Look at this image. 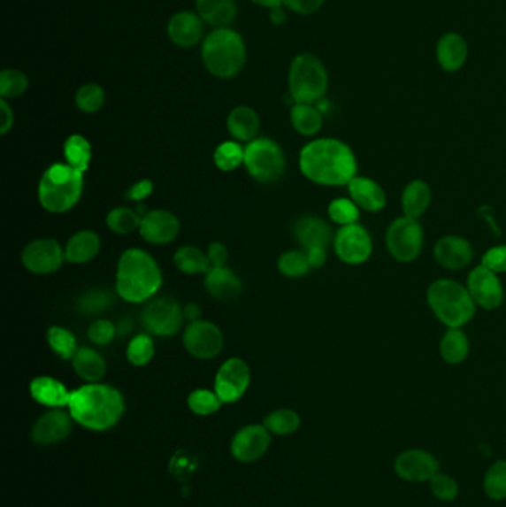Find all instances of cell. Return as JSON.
I'll list each match as a JSON object with an SVG mask.
<instances>
[{
  "mask_svg": "<svg viewBox=\"0 0 506 507\" xmlns=\"http://www.w3.org/2000/svg\"><path fill=\"white\" fill-rule=\"evenodd\" d=\"M263 426L273 434H291L300 427V417L288 408H281L267 414Z\"/></svg>",
  "mask_w": 506,
  "mask_h": 507,
  "instance_id": "obj_39",
  "label": "cell"
},
{
  "mask_svg": "<svg viewBox=\"0 0 506 507\" xmlns=\"http://www.w3.org/2000/svg\"><path fill=\"white\" fill-rule=\"evenodd\" d=\"M183 344L190 357L201 361H210L223 352L225 337L216 324L199 319L190 322L184 329Z\"/></svg>",
  "mask_w": 506,
  "mask_h": 507,
  "instance_id": "obj_11",
  "label": "cell"
},
{
  "mask_svg": "<svg viewBox=\"0 0 506 507\" xmlns=\"http://www.w3.org/2000/svg\"><path fill=\"white\" fill-rule=\"evenodd\" d=\"M65 261V248L52 238L34 239L21 252V263L34 274L56 273Z\"/></svg>",
  "mask_w": 506,
  "mask_h": 507,
  "instance_id": "obj_13",
  "label": "cell"
},
{
  "mask_svg": "<svg viewBox=\"0 0 506 507\" xmlns=\"http://www.w3.org/2000/svg\"><path fill=\"white\" fill-rule=\"evenodd\" d=\"M310 269L306 252L287 251L278 258V270L286 278H302Z\"/></svg>",
  "mask_w": 506,
  "mask_h": 507,
  "instance_id": "obj_45",
  "label": "cell"
},
{
  "mask_svg": "<svg viewBox=\"0 0 506 507\" xmlns=\"http://www.w3.org/2000/svg\"><path fill=\"white\" fill-rule=\"evenodd\" d=\"M244 166L260 183H273L286 171V155L281 146L271 138H254L245 147Z\"/></svg>",
  "mask_w": 506,
  "mask_h": 507,
  "instance_id": "obj_8",
  "label": "cell"
},
{
  "mask_svg": "<svg viewBox=\"0 0 506 507\" xmlns=\"http://www.w3.org/2000/svg\"><path fill=\"white\" fill-rule=\"evenodd\" d=\"M85 186L83 173L69 164H52L42 174L37 197L43 210L51 214H65L80 201Z\"/></svg>",
  "mask_w": 506,
  "mask_h": 507,
  "instance_id": "obj_4",
  "label": "cell"
},
{
  "mask_svg": "<svg viewBox=\"0 0 506 507\" xmlns=\"http://www.w3.org/2000/svg\"><path fill=\"white\" fill-rule=\"evenodd\" d=\"M102 250V241L92 230H79L72 234L65 247V261L73 265H85L94 260Z\"/></svg>",
  "mask_w": 506,
  "mask_h": 507,
  "instance_id": "obj_27",
  "label": "cell"
},
{
  "mask_svg": "<svg viewBox=\"0 0 506 507\" xmlns=\"http://www.w3.org/2000/svg\"><path fill=\"white\" fill-rule=\"evenodd\" d=\"M174 265L180 272L186 274L207 273L211 269L207 252L192 245L180 247L174 254Z\"/></svg>",
  "mask_w": 506,
  "mask_h": 507,
  "instance_id": "obj_34",
  "label": "cell"
},
{
  "mask_svg": "<svg viewBox=\"0 0 506 507\" xmlns=\"http://www.w3.org/2000/svg\"><path fill=\"white\" fill-rule=\"evenodd\" d=\"M74 103L83 113H97L106 103V92L98 83H85L76 92Z\"/></svg>",
  "mask_w": 506,
  "mask_h": 507,
  "instance_id": "obj_42",
  "label": "cell"
},
{
  "mask_svg": "<svg viewBox=\"0 0 506 507\" xmlns=\"http://www.w3.org/2000/svg\"><path fill=\"white\" fill-rule=\"evenodd\" d=\"M28 89L27 74L21 70L5 69L0 73V96L4 100L19 98Z\"/></svg>",
  "mask_w": 506,
  "mask_h": 507,
  "instance_id": "obj_44",
  "label": "cell"
},
{
  "mask_svg": "<svg viewBox=\"0 0 506 507\" xmlns=\"http://www.w3.org/2000/svg\"><path fill=\"white\" fill-rule=\"evenodd\" d=\"M162 270L149 252L129 248L122 252L116 267V293L125 302L148 303L161 289Z\"/></svg>",
  "mask_w": 506,
  "mask_h": 507,
  "instance_id": "obj_3",
  "label": "cell"
},
{
  "mask_svg": "<svg viewBox=\"0 0 506 507\" xmlns=\"http://www.w3.org/2000/svg\"><path fill=\"white\" fill-rule=\"evenodd\" d=\"M484 491L488 498L501 502L506 498V460H497L484 475Z\"/></svg>",
  "mask_w": 506,
  "mask_h": 507,
  "instance_id": "obj_41",
  "label": "cell"
},
{
  "mask_svg": "<svg viewBox=\"0 0 506 507\" xmlns=\"http://www.w3.org/2000/svg\"><path fill=\"white\" fill-rule=\"evenodd\" d=\"M118 334V326L111 320L97 319L94 320L88 328V338L96 346H107L115 340Z\"/></svg>",
  "mask_w": 506,
  "mask_h": 507,
  "instance_id": "obj_49",
  "label": "cell"
},
{
  "mask_svg": "<svg viewBox=\"0 0 506 507\" xmlns=\"http://www.w3.org/2000/svg\"><path fill=\"white\" fill-rule=\"evenodd\" d=\"M201 57L208 73L218 79H232L244 67L247 48L234 28H214L203 41Z\"/></svg>",
  "mask_w": 506,
  "mask_h": 507,
  "instance_id": "obj_5",
  "label": "cell"
},
{
  "mask_svg": "<svg viewBox=\"0 0 506 507\" xmlns=\"http://www.w3.org/2000/svg\"><path fill=\"white\" fill-rule=\"evenodd\" d=\"M300 171L319 186H348L356 177V159L348 144L336 138H317L302 149Z\"/></svg>",
  "mask_w": 506,
  "mask_h": 507,
  "instance_id": "obj_1",
  "label": "cell"
},
{
  "mask_svg": "<svg viewBox=\"0 0 506 507\" xmlns=\"http://www.w3.org/2000/svg\"><path fill=\"white\" fill-rule=\"evenodd\" d=\"M433 256L444 269L457 270L470 265L474 251L466 239L460 236H446L438 241L433 250Z\"/></svg>",
  "mask_w": 506,
  "mask_h": 507,
  "instance_id": "obj_22",
  "label": "cell"
},
{
  "mask_svg": "<svg viewBox=\"0 0 506 507\" xmlns=\"http://www.w3.org/2000/svg\"><path fill=\"white\" fill-rule=\"evenodd\" d=\"M171 473L179 480H189L196 469V460L190 454L180 451L171 460Z\"/></svg>",
  "mask_w": 506,
  "mask_h": 507,
  "instance_id": "obj_50",
  "label": "cell"
},
{
  "mask_svg": "<svg viewBox=\"0 0 506 507\" xmlns=\"http://www.w3.org/2000/svg\"><path fill=\"white\" fill-rule=\"evenodd\" d=\"M170 41L180 48H194L203 41V21L198 14L181 11L171 17L166 26Z\"/></svg>",
  "mask_w": 506,
  "mask_h": 507,
  "instance_id": "obj_20",
  "label": "cell"
},
{
  "mask_svg": "<svg viewBox=\"0 0 506 507\" xmlns=\"http://www.w3.org/2000/svg\"><path fill=\"white\" fill-rule=\"evenodd\" d=\"M328 215L334 223L341 224L343 227V226H349L358 221L359 210L352 199L339 197L328 205Z\"/></svg>",
  "mask_w": 506,
  "mask_h": 507,
  "instance_id": "obj_47",
  "label": "cell"
},
{
  "mask_svg": "<svg viewBox=\"0 0 506 507\" xmlns=\"http://www.w3.org/2000/svg\"><path fill=\"white\" fill-rule=\"evenodd\" d=\"M326 0H284V6L295 14L310 15L321 10Z\"/></svg>",
  "mask_w": 506,
  "mask_h": 507,
  "instance_id": "obj_52",
  "label": "cell"
},
{
  "mask_svg": "<svg viewBox=\"0 0 506 507\" xmlns=\"http://www.w3.org/2000/svg\"><path fill=\"white\" fill-rule=\"evenodd\" d=\"M63 155H65V164H69L70 166H73L74 169L85 174L91 165V142L80 134H73L65 140Z\"/></svg>",
  "mask_w": 506,
  "mask_h": 507,
  "instance_id": "obj_33",
  "label": "cell"
},
{
  "mask_svg": "<svg viewBox=\"0 0 506 507\" xmlns=\"http://www.w3.org/2000/svg\"><path fill=\"white\" fill-rule=\"evenodd\" d=\"M251 383V371L244 359L230 357L221 364L214 379V390L223 403H238Z\"/></svg>",
  "mask_w": 506,
  "mask_h": 507,
  "instance_id": "obj_12",
  "label": "cell"
},
{
  "mask_svg": "<svg viewBox=\"0 0 506 507\" xmlns=\"http://www.w3.org/2000/svg\"><path fill=\"white\" fill-rule=\"evenodd\" d=\"M483 265L494 273H506V245L490 248L484 254Z\"/></svg>",
  "mask_w": 506,
  "mask_h": 507,
  "instance_id": "obj_51",
  "label": "cell"
},
{
  "mask_svg": "<svg viewBox=\"0 0 506 507\" xmlns=\"http://www.w3.org/2000/svg\"><path fill=\"white\" fill-rule=\"evenodd\" d=\"M470 50L465 39L457 35V33H446L441 39L438 41L437 55L438 65H441L442 70L446 72H457L465 65Z\"/></svg>",
  "mask_w": 506,
  "mask_h": 507,
  "instance_id": "obj_25",
  "label": "cell"
},
{
  "mask_svg": "<svg viewBox=\"0 0 506 507\" xmlns=\"http://www.w3.org/2000/svg\"><path fill=\"white\" fill-rule=\"evenodd\" d=\"M290 120L293 128L303 137H312L322 128L321 110L317 105L295 103L291 107Z\"/></svg>",
  "mask_w": 506,
  "mask_h": 507,
  "instance_id": "obj_32",
  "label": "cell"
},
{
  "mask_svg": "<svg viewBox=\"0 0 506 507\" xmlns=\"http://www.w3.org/2000/svg\"><path fill=\"white\" fill-rule=\"evenodd\" d=\"M440 353L447 364L456 365V364L465 361L470 353V342L465 333L460 331V328L448 329L440 344Z\"/></svg>",
  "mask_w": 506,
  "mask_h": 507,
  "instance_id": "obj_35",
  "label": "cell"
},
{
  "mask_svg": "<svg viewBox=\"0 0 506 507\" xmlns=\"http://www.w3.org/2000/svg\"><path fill=\"white\" fill-rule=\"evenodd\" d=\"M334 251L348 265L365 263L373 251L372 236L359 224L343 226L334 236Z\"/></svg>",
  "mask_w": 506,
  "mask_h": 507,
  "instance_id": "obj_14",
  "label": "cell"
},
{
  "mask_svg": "<svg viewBox=\"0 0 506 507\" xmlns=\"http://www.w3.org/2000/svg\"><path fill=\"white\" fill-rule=\"evenodd\" d=\"M113 304V297L109 291H89L83 294L79 298L78 309L83 311L85 315H102L103 311H107Z\"/></svg>",
  "mask_w": 506,
  "mask_h": 507,
  "instance_id": "obj_46",
  "label": "cell"
},
{
  "mask_svg": "<svg viewBox=\"0 0 506 507\" xmlns=\"http://www.w3.org/2000/svg\"><path fill=\"white\" fill-rule=\"evenodd\" d=\"M72 365L78 377L87 383H100L107 373L106 361L96 349L79 348Z\"/></svg>",
  "mask_w": 506,
  "mask_h": 507,
  "instance_id": "obj_30",
  "label": "cell"
},
{
  "mask_svg": "<svg viewBox=\"0 0 506 507\" xmlns=\"http://www.w3.org/2000/svg\"><path fill=\"white\" fill-rule=\"evenodd\" d=\"M394 471L407 482H429L440 472V463L433 454L425 449H407L395 458Z\"/></svg>",
  "mask_w": 506,
  "mask_h": 507,
  "instance_id": "obj_15",
  "label": "cell"
},
{
  "mask_svg": "<svg viewBox=\"0 0 506 507\" xmlns=\"http://www.w3.org/2000/svg\"><path fill=\"white\" fill-rule=\"evenodd\" d=\"M180 221L171 211L153 210L144 215L140 224V236L152 245H166L180 234Z\"/></svg>",
  "mask_w": 506,
  "mask_h": 507,
  "instance_id": "obj_18",
  "label": "cell"
},
{
  "mask_svg": "<svg viewBox=\"0 0 506 507\" xmlns=\"http://www.w3.org/2000/svg\"><path fill=\"white\" fill-rule=\"evenodd\" d=\"M72 416L61 408H52L51 411H46L37 419L33 425V442L39 445H52V443L63 442L69 438L72 432Z\"/></svg>",
  "mask_w": 506,
  "mask_h": 507,
  "instance_id": "obj_19",
  "label": "cell"
},
{
  "mask_svg": "<svg viewBox=\"0 0 506 507\" xmlns=\"http://www.w3.org/2000/svg\"><path fill=\"white\" fill-rule=\"evenodd\" d=\"M212 159L220 171L232 173L244 165L245 147L238 142H223L217 146Z\"/></svg>",
  "mask_w": 506,
  "mask_h": 507,
  "instance_id": "obj_38",
  "label": "cell"
},
{
  "mask_svg": "<svg viewBox=\"0 0 506 507\" xmlns=\"http://www.w3.org/2000/svg\"><path fill=\"white\" fill-rule=\"evenodd\" d=\"M269 19L276 26H281V24L286 23L287 15L282 8H275V10L269 11Z\"/></svg>",
  "mask_w": 506,
  "mask_h": 507,
  "instance_id": "obj_58",
  "label": "cell"
},
{
  "mask_svg": "<svg viewBox=\"0 0 506 507\" xmlns=\"http://www.w3.org/2000/svg\"><path fill=\"white\" fill-rule=\"evenodd\" d=\"M256 5L263 6L266 10H275V8H282L284 6V0H251Z\"/></svg>",
  "mask_w": 506,
  "mask_h": 507,
  "instance_id": "obj_59",
  "label": "cell"
},
{
  "mask_svg": "<svg viewBox=\"0 0 506 507\" xmlns=\"http://www.w3.org/2000/svg\"><path fill=\"white\" fill-rule=\"evenodd\" d=\"M428 303L433 313L448 328H460L475 313L470 291L455 280L440 279L428 289Z\"/></svg>",
  "mask_w": 506,
  "mask_h": 507,
  "instance_id": "obj_6",
  "label": "cell"
},
{
  "mask_svg": "<svg viewBox=\"0 0 506 507\" xmlns=\"http://www.w3.org/2000/svg\"><path fill=\"white\" fill-rule=\"evenodd\" d=\"M196 11L203 23L223 28L235 21L238 5L236 0H196Z\"/></svg>",
  "mask_w": 506,
  "mask_h": 507,
  "instance_id": "obj_29",
  "label": "cell"
},
{
  "mask_svg": "<svg viewBox=\"0 0 506 507\" xmlns=\"http://www.w3.org/2000/svg\"><path fill=\"white\" fill-rule=\"evenodd\" d=\"M155 190V184L152 180L143 179L138 180L137 183H134L126 192V199L133 202H143L148 199Z\"/></svg>",
  "mask_w": 506,
  "mask_h": 507,
  "instance_id": "obj_53",
  "label": "cell"
},
{
  "mask_svg": "<svg viewBox=\"0 0 506 507\" xmlns=\"http://www.w3.org/2000/svg\"><path fill=\"white\" fill-rule=\"evenodd\" d=\"M143 217L137 211L125 206H118L107 214L106 224L111 232L116 234H129L140 229Z\"/></svg>",
  "mask_w": 506,
  "mask_h": 507,
  "instance_id": "obj_37",
  "label": "cell"
},
{
  "mask_svg": "<svg viewBox=\"0 0 506 507\" xmlns=\"http://www.w3.org/2000/svg\"><path fill=\"white\" fill-rule=\"evenodd\" d=\"M295 234L306 251L312 248H327L333 239L330 226L324 219L313 215L299 219L295 226Z\"/></svg>",
  "mask_w": 506,
  "mask_h": 507,
  "instance_id": "obj_24",
  "label": "cell"
},
{
  "mask_svg": "<svg viewBox=\"0 0 506 507\" xmlns=\"http://www.w3.org/2000/svg\"><path fill=\"white\" fill-rule=\"evenodd\" d=\"M328 88L326 65L317 55H295L288 70V94L295 103L315 104L322 100Z\"/></svg>",
  "mask_w": 506,
  "mask_h": 507,
  "instance_id": "obj_7",
  "label": "cell"
},
{
  "mask_svg": "<svg viewBox=\"0 0 506 507\" xmlns=\"http://www.w3.org/2000/svg\"><path fill=\"white\" fill-rule=\"evenodd\" d=\"M14 127V111L11 109L8 101L0 100V134L6 135Z\"/></svg>",
  "mask_w": 506,
  "mask_h": 507,
  "instance_id": "obj_55",
  "label": "cell"
},
{
  "mask_svg": "<svg viewBox=\"0 0 506 507\" xmlns=\"http://www.w3.org/2000/svg\"><path fill=\"white\" fill-rule=\"evenodd\" d=\"M208 260L211 267H223L229 260V251L221 242L210 243L207 251Z\"/></svg>",
  "mask_w": 506,
  "mask_h": 507,
  "instance_id": "obj_54",
  "label": "cell"
},
{
  "mask_svg": "<svg viewBox=\"0 0 506 507\" xmlns=\"http://www.w3.org/2000/svg\"><path fill=\"white\" fill-rule=\"evenodd\" d=\"M203 287L218 302H234L242 293L240 276L229 267H211L205 273Z\"/></svg>",
  "mask_w": 506,
  "mask_h": 507,
  "instance_id": "obj_21",
  "label": "cell"
},
{
  "mask_svg": "<svg viewBox=\"0 0 506 507\" xmlns=\"http://www.w3.org/2000/svg\"><path fill=\"white\" fill-rule=\"evenodd\" d=\"M30 395L37 403L48 408L69 407L72 392L60 380L39 375L30 383Z\"/></svg>",
  "mask_w": 506,
  "mask_h": 507,
  "instance_id": "obj_23",
  "label": "cell"
},
{
  "mask_svg": "<svg viewBox=\"0 0 506 507\" xmlns=\"http://www.w3.org/2000/svg\"><path fill=\"white\" fill-rule=\"evenodd\" d=\"M387 247L389 254L401 263L416 260L424 247V230L418 219L405 215L396 219L387 229Z\"/></svg>",
  "mask_w": 506,
  "mask_h": 507,
  "instance_id": "obj_9",
  "label": "cell"
},
{
  "mask_svg": "<svg viewBox=\"0 0 506 507\" xmlns=\"http://www.w3.org/2000/svg\"><path fill=\"white\" fill-rule=\"evenodd\" d=\"M184 313V319L190 320V322H196V320L201 319V307L198 304H195V303H190L188 306L184 307L183 309Z\"/></svg>",
  "mask_w": 506,
  "mask_h": 507,
  "instance_id": "obj_57",
  "label": "cell"
},
{
  "mask_svg": "<svg viewBox=\"0 0 506 507\" xmlns=\"http://www.w3.org/2000/svg\"><path fill=\"white\" fill-rule=\"evenodd\" d=\"M226 127L236 142H253L260 131V116L249 105H238L227 116Z\"/></svg>",
  "mask_w": 506,
  "mask_h": 507,
  "instance_id": "obj_28",
  "label": "cell"
},
{
  "mask_svg": "<svg viewBox=\"0 0 506 507\" xmlns=\"http://www.w3.org/2000/svg\"><path fill=\"white\" fill-rule=\"evenodd\" d=\"M46 342L50 344L52 352L65 361L73 359L78 352V340L74 337V334L60 325H52L51 328L48 329Z\"/></svg>",
  "mask_w": 506,
  "mask_h": 507,
  "instance_id": "obj_36",
  "label": "cell"
},
{
  "mask_svg": "<svg viewBox=\"0 0 506 507\" xmlns=\"http://www.w3.org/2000/svg\"><path fill=\"white\" fill-rule=\"evenodd\" d=\"M350 199L355 205L368 212H378L387 205V193L374 180L367 177H355L348 184Z\"/></svg>",
  "mask_w": 506,
  "mask_h": 507,
  "instance_id": "obj_26",
  "label": "cell"
},
{
  "mask_svg": "<svg viewBox=\"0 0 506 507\" xmlns=\"http://www.w3.org/2000/svg\"><path fill=\"white\" fill-rule=\"evenodd\" d=\"M188 405H189L190 411L196 414V416H212L220 410L223 405V401L218 398L216 390H208V388H196L194 392L190 393L188 398Z\"/></svg>",
  "mask_w": 506,
  "mask_h": 507,
  "instance_id": "obj_43",
  "label": "cell"
},
{
  "mask_svg": "<svg viewBox=\"0 0 506 507\" xmlns=\"http://www.w3.org/2000/svg\"><path fill=\"white\" fill-rule=\"evenodd\" d=\"M271 434L263 425L245 426L232 439V456L241 463L257 462L271 447Z\"/></svg>",
  "mask_w": 506,
  "mask_h": 507,
  "instance_id": "obj_16",
  "label": "cell"
},
{
  "mask_svg": "<svg viewBox=\"0 0 506 507\" xmlns=\"http://www.w3.org/2000/svg\"><path fill=\"white\" fill-rule=\"evenodd\" d=\"M155 357V342L149 334H138L126 348V359L134 366H146Z\"/></svg>",
  "mask_w": 506,
  "mask_h": 507,
  "instance_id": "obj_40",
  "label": "cell"
},
{
  "mask_svg": "<svg viewBox=\"0 0 506 507\" xmlns=\"http://www.w3.org/2000/svg\"><path fill=\"white\" fill-rule=\"evenodd\" d=\"M429 488L433 497L441 502H453L459 494V484L453 476L438 472L433 480H429Z\"/></svg>",
  "mask_w": 506,
  "mask_h": 507,
  "instance_id": "obj_48",
  "label": "cell"
},
{
  "mask_svg": "<svg viewBox=\"0 0 506 507\" xmlns=\"http://www.w3.org/2000/svg\"><path fill=\"white\" fill-rule=\"evenodd\" d=\"M468 291L475 304L487 311L497 309L503 302L501 280L494 272L484 265H479L471 272L468 278Z\"/></svg>",
  "mask_w": 506,
  "mask_h": 507,
  "instance_id": "obj_17",
  "label": "cell"
},
{
  "mask_svg": "<svg viewBox=\"0 0 506 507\" xmlns=\"http://www.w3.org/2000/svg\"><path fill=\"white\" fill-rule=\"evenodd\" d=\"M306 256H308L309 265H310L312 269H319V267L326 265V261H327L326 248H312V250H308Z\"/></svg>",
  "mask_w": 506,
  "mask_h": 507,
  "instance_id": "obj_56",
  "label": "cell"
},
{
  "mask_svg": "<svg viewBox=\"0 0 506 507\" xmlns=\"http://www.w3.org/2000/svg\"><path fill=\"white\" fill-rule=\"evenodd\" d=\"M431 199H433V192L425 181L414 180L407 184L402 193V211H404L405 217L419 219L420 215L428 210Z\"/></svg>",
  "mask_w": 506,
  "mask_h": 507,
  "instance_id": "obj_31",
  "label": "cell"
},
{
  "mask_svg": "<svg viewBox=\"0 0 506 507\" xmlns=\"http://www.w3.org/2000/svg\"><path fill=\"white\" fill-rule=\"evenodd\" d=\"M142 322L153 335L172 337L183 325V309L172 297L152 298L144 306Z\"/></svg>",
  "mask_w": 506,
  "mask_h": 507,
  "instance_id": "obj_10",
  "label": "cell"
},
{
  "mask_svg": "<svg viewBox=\"0 0 506 507\" xmlns=\"http://www.w3.org/2000/svg\"><path fill=\"white\" fill-rule=\"evenodd\" d=\"M67 408L78 425L92 432H104L124 416L125 401L113 386L88 383L72 392Z\"/></svg>",
  "mask_w": 506,
  "mask_h": 507,
  "instance_id": "obj_2",
  "label": "cell"
}]
</instances>
